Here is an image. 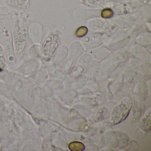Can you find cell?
I'll list each match as a JSON object with an SVG mask.
<instances>
[{
  "label": "cell",
  "mask_w": 151,
  "mask_h": 151,
  "mask_svg": "<svg viewBox=\"0 0 151 151\" xmlns=\"http://www.w3.org/2000/svg\"><path fill=\"white\" fill-rule=\"evenodd\" d=\"M14 35L17 52H21L24 49L28 38V25L26 21L20 20L16 23Z\"/></svg>",
  "instance_id": "6da1fadb"
},
{
  "label": "cell",
  "mask_w": 151,
  "mask_h": 151,
  "mask_svg": "<svg viewBox=\"0 0 151 151\" xmlns=\"http://www.w3.org/2000/svg\"><path fill=\"white\" fill-rule=\"evenodd\" d=\"M132 105L131 100L129 98H125L122 99L113 110L111 121L114 123L117 124L124 120L129 114Z\"/></svg>",
  "instance_id": "7a4b0ae2"
},
{
  "label": "cell",
  "mask_w": 151,
  "mask_h": 151,
  "mask_svg": "<svg viewBox=\"0 0 151 151\" xmlns=\"http://www.w3.org/2000/svg\"><path fill=\"white\" fill-rule=\"evenodd\" d=\"M82 2L85 6L93 8L103 9L112 6L110 0H82Z\"/></svg>",
  "instance_id": "3957f363"
},
{
  "label": "cell",
  "mask_w": 151,
  "mask_h": 151,
  "mask_svg": "<svg viewBox=\"0 0 151 151\" xmlns=\"http://www.w3.org/2000/svg\"><path fill=\"white\" fill-rule=\"evenodd\" d=\"M14 3L18 10L24 11L28 9L29 0H14Z\"/></svg>",
  "instance_id": "277c9868"
},
{
  "label": "cell",
  "mask_w": 151,
  "mask_h": 151,
  "mask_svg": "<svg viewBox=\"0 0 151 151\" xmlns=\"http://www.w3.org/2000/svg\"><path fill=\"white\" fill-rule=\"evenodd\" d=\"M150 111L149 113L147 114L142 119V122L140 123V127L144 130L148 131L150 129Z\"/></svg>",
  "instance_id": "5b68a950"
},
{
  "label": "cell",
  "mask_w": 151,
  "mask_h": 151,
  "mask_svg": "<svg viewBox=\"0 0 151 151\" xmlns=\"http://www.w3.org/2000/svg\"><path fill=\"white\" fill-rule=\"evenodd\" d=\"M69 148L72 151H82L84 150V145L78 141L70 143L69 145Z\"/></svg>",
  "instance_id": "8992f818"
},
{
  "label": "cell",
  "mask_w": 151,
  "mask_h": 151,
  "mask_svg": "<svg viewBox=\"0 0 151 151\" xmlns=\"http://www.w3.org/2000/svg\"><path fill=\"white\" fill-rule=\"evenodd\" d=\"M113 12L111 9H106L102 11L101 15L104 18H109L113 16Z\"/></svg>",
  "instance_id": "52a82bcc"
},
{
  "label": "cell",
  "mask_w": 151,
  "mask_h": 151,
  "mask_svg": "<svg viewBox=\"0 0 151 151\" xmlns=\"http://www.w3.org/2000/svg\"><path fill=\"white\" fill-rule=\"evenodd\" d=\"M87 29L86 27H82L78 29L76 32V36L78 37H82L86 34Z\"/></svg>",
  "instance_id": "ba28073f"
},
{
  "label": "cell",
  "mask_w": 151,
  "mask_h": 151,
  "mask_svg": "<svg viewBox=\"0 0 151 151\" xmlns=\"http://www.w3.org/2000/svg\"><path fill=\"white\" fill-rule=\"evenodd\" d=\"M4 56H3V53H2V49L0 47V64L2 63L4 61Z\"/></svg>",
  "instance_id": "9c48e42d"
}]
</instances>
